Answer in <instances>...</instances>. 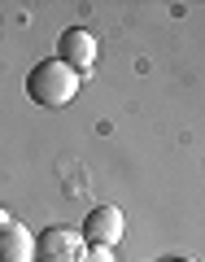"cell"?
I'll return each mask as SVG.
<instances>
[{
	"label": "cell",
	"mask_w": 205,
	"mask_h": 262,
	"mask_svg": "<svg viewBox=\"0 0 205 262\" xmlns=\"http://www.w3.org/2000/svg\"><path fill=\"white\" fill-rule=\"evenodd\" d=\"M87 245L75 227H44L35 241V262H83Z\"/></svg>",
	"instance_id": "7a4b0ae2"
},
{
	"label": "cell",
	"mask_w": 205,
	"mask_h": 262,
	"mask_svg": "<svg viewBox=\"0 0 205 262\" xmlns=\"http://www.w3.org/2000/svg\"><path fill=\"white\" fill-rule=\"evenodd\" d=\"M83 245H92V249H113V245L122 241V210L118 206H96L92 214L83 219Z\"/></svg>",
	"instance_id": "3957f363"
},
{
	"label": "cell",
	"mask_w": 205,
	"mask_h": 262,
	"mask_svg": "<svg viewBox=\"0 0 205 262\" xmlns=\"http://www.w3.org/2000/svg\"><path fill=\"white\" fill-rule=\"evenodd\" d=\"M179 262H188V258H179Z\"/></svg>",
	"instance_id": "ba28073f"
},
{
	"label": "cell",
	"mask_w": 205,
	"mask_h": 262,
	"mask_svg": "<svg viewBox=\"0 0 205 262\" xmlns=\"http://www.w3.org/2000/svg\"><path fill=\"white\" fill-rule=\"evenodd\" d=\"M83 262H113V253L109 249H92V253H83Z\"/></svg>",
	"instance_id": "8992f818"
},
{
	"label": "cell",
	"mask_w": 205,
	"mask_h": 262,
	"mask_svg": "<svg viewBox=\"0 0 205 262\" xmlns=\"http://www.w3.org/2000/svg\"><path fill=\"white\" fill-rule=\"evenodd\" d=\"M79 83H83V79L53 57V61H39L27 75V96L35 105H44V110H61V105H70L79 96Z\"/></svg>",
	"instance_id": "6da1fadb"
},
{
	"label": "cell",
	"mask_w": 205,
	"mask_h": 262,
	"mask_svg": "<svg viewBox=\"0 0 205 262\" xmlns=\"http://www.w3.org/2000/svg\"><path fill=\"white\" fill-rule=\"evenodd\" d=\"M0 262H35V236L22 223H5L0 227Z\"/></svg>",
	"instance_id": "5b68a950"
},
{
	"label": "cell",
	"mask_w": 205,
	"mask_h": 262,
	"mask_svg": "<svg viewBox=\"0 0 205 262\" xmlns=\"http://www.w3.org/2000/svg\"><path fill=\"white\" fill-rule=\"evenodd\" d=\"M57 61L61 66H70V70H75V75H87V70H92L96 66V53H101V48H96V35L92 31H83V27H70L61 35V44H57Z\"/></svg>",
	"instance_id": "277c9868"
},
{
	"label": "cell",
	"mask_w": 205,
	"mask_h": 262,
	"mask_svg": "<svg viewBox=\"0 0 205 262\" xmlns=\"http://www.w3.org/2000/svg\"><path fill=\"white\" fill-rule=\"evenodd\" d=\"M9 219H13V214H9V210H5V206H0V227H5V223H9Z\"/></svg>",
	"instance_id": "52a82bcc"
}]
</instances>
